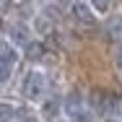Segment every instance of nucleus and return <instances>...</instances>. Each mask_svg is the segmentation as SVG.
I'll list each match as a JSON object with an SVG mask.
<instances>
[{"mask_svg": "<svg viewBox=\"0 0 122 122\" xmlns=\"http://www.w3.org/2000/svg\"><path fill=\"white\" fill-rule=\"evenodd\" d=\"M24 52H26V57H29V60H34V62H36V60H42V57H44V44H42V42H26V44H24Z\"/></svg>", "mask_w": 122, "mask_h": 122, "instance_id": "obj_5", "label": "nucleus"}, {"mask_svg": "<svg viewBox=\"0 0 122 122\" xmlns=\"http://www.w3.org/2000/svg\"><path fill=\"white\" fill-rule=\"evenodd\" d=\"M57 3H62V5H65V3H73V0H57Z\"/></svg>", "mask_w": 122, "mask_h": 122, "instance_id": "obj_17", "label": "nucleus"}, {"mask_svg": "<svg viewBox=\"0 0 122 122\" xmlns=\"http://www.w3.org/2000/svg\"><path fill=\"white\" fill-rule=\"evenodd\" d=\"M114 65H117V68L122 70V44L117 47V52H114Z\"/></svg>", "mask_w": 122, "mask_h": 122, "instance_id": "obj_15", "label": "nucleus"}, {"mask_svg": "<svg viewBox=\"0 0 122 122\" xmlns=\"http://www.w3.org/2000/svg\"><path fill=\"white\" fill-rule=\"evenodd\" d=\"M47 94V78L42 70H31V73L24 78V96L31 99V101H39V99H44Z\"/></svg>", "mask_w": 122, "mask_h": 122, "instance_id": "obj_1", "label": "nucleus"}, {"mask_svg": "<svg viewBox=\"0 0 122 122\" xmlns=\"http://www.w3.org/2000/svg\"><path fill=\"white\" fill-rule=\"evenodd\" d=\"M91 101H94V107L99 112H117L120 109V96H114L109 91H96L91 96Z\"/></svg>", "mask_w": 122, "mask_h": 122, "instance_id": "obj_3", "label": "nucleus"}, {"mask_svg": "<svg viewBox=\"0 0 122 122\" xmlns=\"http://www.w3.org/2000/svg\"><path fill=\"white\" fill-rule=\"evenodd\" d=\"M13 117H16V107H13V104L0 101V122H10Z\"/></svg>", "mask_w": 122, "mask_h": 122, "instance_id": "obj_9", "label": "nucleus"}, {"mask_svg": "<svg viewBox=\"0 0 122 122\" xmlns=\"http://www.w3.org/2000/svg\"><path fill=\"white\" fill-rule=\"evenodd\" d=\"M3 5H5V0H0V8H3Z\"/></svg>", "mask_w": 122, "mask_h": 122, "instance_id": "obj_18", "label": "nucleus"}, {"mask_svg": "<svg viewBox=\"0 0 122 122\" xmlns=\"http://www.w3.org/2000/svg\"><path fill=\"white\" fill-rule=\"evenodd\" d=\"M0 60H3V62H8V65H13V62L18 60V52L10 47L8 42H0Z\"/></svg>", "mask_w": 122, "mask_h": 122, "instance_id": "obj_7", "label": "nucleus"}, {"mask_svg": "<svg viewBox=\"0 0 122 122\" xmlns=\"http://www.w3.org/2000/svg\"><path fill=\"white\" fill-rule=\"evenodd\" d=\"M73 122H96V117L94 114H86V112H81V114H75Z\"/></svg>", "mask_w": 122, "mask_h": 122, "instance_id": "obj_14", "label": "nucleus"}, {"mask_svg": "<svg viewBox=\"0 0 122 122\" xmlns=\"http://www.w3.org/2000/svg\"><path fill=\"white\" fill-rule=\"evenodd\" d=\"M42 117L49 120V122L60 117V101H57V99H44V101H42Z\"/></svg>", "mask_w": 122, "mask_h": 122, "instance_id": "obj_4", "label": "nucleus"}, {"mask_svg": "<svg viewBox=\"0 0 122 122\" xmlns=\"http://www.w3.org/2000/svg\"><path fill=\"white\" fill-rule=\"evenodd\" d=\"M107 122H117V120H107Z\"/></svg>", "mask_w": 122, "mask_h": 122, "instance_id": "obj_19", "label": "nucleus"}, {"mask_svg": "<svg viewBox=\"0 0 122 122\" xmlns=\"http://www.w3.org/2000/svg\"><path fill=\"white\" fill-rule=\"evenodd\" d=\"M29 31H26V26H13L10 29V39L16 42V44H26L29 42V36H26Z\"/></svg>", "mask_w": 122, "mask_h": 122, "instance_id": "obj_8", "label": "nucleus"}, {"mask_svg": "<svg viewBox=\"0 0 122 122\" xmlns=\"http://www.w3.org/2000/svg\"><path fill=\"white\" fill-rule=\"evenodd\" d=\"M18 122H39V117H34L31 112H24V109H18Z\"/></svg>", "mask_w": 122, "mask_h": 122, "instance_id": "obj_12", "label": "nucleus"}, {"mask_svg": "<svg viewBox=\"0 0 122 122\" xmlns=\"http://www.w3.org/2000/svg\"><path fill=\"white\" fill-rule=\"evenodd\" d=\"M81 107H83V99H81V94H68V99H65V109H68V114H81Z\"/></svg>", "mask_w": 122, "mask_h": 122, "instance_id": "obj_6", "label": "nucleus"}, {"mask_svg": "<svg viewBox=\"0 0 122 122\" xmlns=\"http://www.w3.org/2000/svg\"><path fill=\"white\" fill-rule=\"evenodd\" d=\"M34 26H36V31H49V21L44 18V16H42V18H36Z\"/></svg>", "mask_w": 122, "mask_h": 122, "instance_id": "obj_13", "label": "nucleus"}, {"mask_svg": "<svg viewBox=\"0 0 122 122\" xmlns=\"http://www.w3.org/2000/svg\"><path fill=\"white\" fill-rule=\"evenodd\" d=\"M10 68H13V65H8V62L0 60V83H5V81L10 78Z\"/></svg>", "mask_w": 122, "mask_h": 122, "instance_id": "obj_11", "label": "nucleus"}, {"mask_svg": "<svg viewBox=\"0 0 122 122\" xmlns=\"http://www.w3.org/2000/svg\"><path fill=\"white\" fill-rule=\"evenodd\" d=\"M91 8H94L96 13H107V10L112 8V0H91Z\"/></svg>", "mask_w": 122, "mask_h": 122, "instance_id": "obj_10", "label": "nucleus"}, {"mask_svg": "<svg viewBox=\"0 0 122 122\" xmlns=\"http://www.w3.org/2000/svg\"><path fill=\"white\" fill-rule=\"evenodd\" d=\"M70 10H73V18L81 21L83 26H96V13H94V8H91L88 3L73 0V3H70Z\"/></svg>", "mask_w": 122, "mask_h": 122, "instance_id": "obj_2", "label": "nucleus"}, {"mask_svg": "<svg viewBox=\"0 0 122 122\" xmlns=\"http://www.w3.org/2000/svg\"><path fill=\"white\" fill-rule=\"evenodd\" d=\"M112 31H114V36H120V31H122V21H114V24H112Z\"/></svg>", "mask_w": 122, "mask_h": 122, "instance_id": "obj_16", "label": "nucleus"}]
</instances>
